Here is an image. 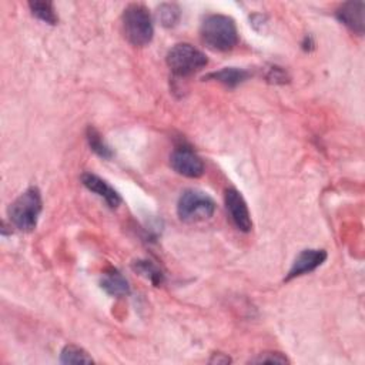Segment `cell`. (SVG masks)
I'll return each mask as SVG.
<instances>
[{"mask_svg": "<svg viewBox=\"0 0 365 365\" xmlns=\"http://www.w3.org/2000/svg\"><path fill=\"white\" fill-rule=\"evenodd\" d=\"M200 34L203 43L214 52H230L239 43L236 22L224 15L206 16L201 22Z\"/></svg>", "mask_w": 365, "mask_h": 365, "instance_id": "6da1fadb", "label": "cell"}, {"mask_svg": "<svg viewBox=\"0 0 365 365\" xmlns=\"http://www.w3.org/2000/svg\"><path fill=\"white\" fill-rule=\"evenodd\" d=\"M123 32L128 43L137 48L147 46L154 36L153 19L149 9L140 4L128 5L121 16Z\"/></svg>", "mask_w": 365, "mask_h": 365, "instance_id": "7a4b0ae2", "label": "cell"}, {"mask_svg": "<svg viewBox=\"0 0 365 365\" xmlns=\"http://www.w3.org/2000/svg\"><path fill=\"white\" fill-rule=\"evenodd\" d=\"M43 208L41 194L37 187H30L22 193L9 207V218L18 230L33 232Z\"/></svg>", "mask_w": 365, "mask_h": 365, "instance_id": "3957f363", "label": "cell"}, {"mask_svg": "<svg viewBox=\"0 0 365 365\" xmlns=\"http://www.w3.org/2000/svg\"><path fill=\"white\" fill-rule=\"evenodd\" d=\"M166 60L171 73L178 77L192 76L204 69L208 63L206 55L189 43H178L173 46Z\"/></svg>", "mask_w": 365, "mask_h": 365, "instance_id": "277c9868", "label": "cell"}, {"mask_svg": "<svg viewBox=\"0 0 365 365\" xmlns=\"http://www.w3.org/2000/svg\"><path fill=\"white\" fill-rule=\"evenodd\" d=\"M215 201L200 190H186L178 199L177 214L185 223H199L208 220L215 213Z\"/></svg>", "mask_w": 365, "mask_h": 365, "instance_id": "5b68a950", "label": "cell"}, {"mask_svg": "<svg viewBox=\"0 0 365 365\" xmlns=\"http://www.w3.org/2000/svg\"><path fill=\"white\" fill-rule=\"evenodd\" d=\"M171 168L189 178H199L204 173V163L201 157L189 146L175 147L170 156Z\"/></svg>", "mask_w": 365, "mask_h": 365, "instance_id": "8992f818", "label": "cell"}, {"mask_svg": "<svg viewBox=\"0 0 365 365\" xmlns=\"http://www.w3.org/2000/svg\"><path fill=\"white\" fill-rule=\"evenodd\" d=\"M224 203L232 221L239 230L243 233H250L253 228V221L247 203L241 193L236 189H227L224 193Z\"/></svg>", "mask_w": 365, "mask_h": 365, "instance_id": "52a82bcc", "label": "cell"}, {"mask_svg": "<svg viewBox=\"0 0 365 365\" xmlns=\"http://www.w3.org/2000/svg\"><path fill=\"white\" fill-rule=\"evenodd\" d=\"M327 260V253L324 250H304L301 251L297 258L294 260L286 281H291L297 277L305 276V274H310L312 271H315L319 265H323L324 261Z\"/></svg>", "mask_w": 365, "mask_h": 365, "instance_id": "ba28073f", "label": "cell"}, {"mask_svg": "<svg viewBox=\"0 0 365 365\" xmlns=\"http://www.w3.org/2000/svg\"><path fill=\"white\" fill-rule=\"evenodd\" d=\"M81 182L88 192L102 197L110 208H117L120 206V203H121L120 194L109 185L107 181H105L99 175L91 174V173H84L81 175Z\"/></svg>", "mask_w": 365, "mask_h": 365, "instance_id": "9c48e42d", "label": "cell"}, {"mask_svg": "<svg viewBox=\"0 0 365 365\" xmlns=\"http://www.w3.org/2000/svg\"><path fill=\"white\" fill-rule=\"evenodd\" d=\"M364 11H365V4L361 2V0H358V2H345L337 9L336 16L351 32L361 36L364 34V27H365Z\"/></svg>", "mask_w": 365, "mask_h": 365, "instance_id": "30bf717a", "label": "cell"}, {"mask_svg": "<svg viewBox=\"0 0 365 365\" xmlns=\"http://www.w3.org/2000/svg\"><path fill=\"white\" fill-rule=\"evenodd\" d=\"M100 287L112 297H124L130 293L128 281L126 280L123 274L116 268H110L109 271H106L103 274Z\"/></svg>", "mask_w": 365, "mask_h": 365, "instance_id": "8fae6325", "label": "cell"}, {"mask_svg": "<svg viewBox=\"0 0 365 365\" xmlns=\"http://www.w3.org/2000/svg\"><path fill=\"white\" fill-rule=\"evenodd\" d=\"M250 77V73L244 69H239V67H225L221 69L218 72H213L210 74H207L204 77V80H214L218 81L221 84H224L225 87H230L234 88L239 84L244 83L247 79Z\"/></svg>", "mask_w": 365, "mask_h": 365, "instance_id": "7c38bea8", "label": "cell"}, {"mask_svg": "<svg viewBox=\"0 0 365 365\" xmlns=\"http://www.w3.org/2000/svg\"><path fill=\"white\" fill-rule=\"evenodd\" d=\"M133 270L139 272L142 277L149 280L153 286L159 287L164 283V274L163 271L152 261L149 260H137L133 263Z\"/></svg>", "mask_w": 365, "mask_h": 365, "instance_id": "4fadbf2b", "label": "cell"}, {"mask_svg": "<svg viewBox=\"0 0 365 365\" xmlns=\"http://www.w3.org/2000/svg\"><path fill=\"white\" fill-rule=\"evenodd\" d=\"M86 139H87V143H88V147L93 150L99 157L102 159H112L113 157V152L112 149L106 145V142L103 140L102 134L95 128L88 126L87 127V131H86Z\"/></svg>", "mask_w": 365, "mask_h": 365, "instance_id": "5bb4252c", "label": "cell"}, {"mask_svg": "<svg viewBox=\"0 0 365 365\" xmlns=\"http://www.w3.org/2000/svg\"><path fill=\"white\" fill-rule=\"evenodd\" d=\"M29 9L34 18L48 25H58L59 18L52 2H30Z\"/></svg>", "mask_w": 365, "mask_h": 365, "instance_id": "9a60e30c", "label": "cell"}, {"mask_svg": "<svg viewBox=\"0 0 365 365\" xmlns=\"http://www.w3.org/2000/svg\"><path fill=\"white\" fill-rule=\"evenodd\" d=\"M181 11L175 4H163L157 8V20L163 27H174L180 22Z\"/></svg>", "mask_w": 365, "mask_h": 365, "instance_id": "2e32d148", "label": "cell"}, {"mask_svg": "<svg viewBox=\"0 0 365 365\" xmlns=\"http://www.w3.org/2000/svg\"><path fill=\"white\" fill-rule=\"evenodd\" d=\"M60 362L62 364H93L95 361L83 348L77 345H66L62 350Z\"/></svg>", "mask_w": 365, "mask_h": 365, "instance_id": "e0dca14e", "label": "cell"}, {"mask_svg": "<svg viewBox=\"0 0 365 365\" xmlns=\"http://www.w3.org/2000/svg\"><path fill=\"white\" fill-rule=\"evenodd\" d=\"M253 364H288L290 359L281 352H263L251 359Z\"/></svg>", "mask_w": 365, "mask_h": 365, "instance_id": "ac0fdd59", "label": "cell"}, {"mask_svg": "<svg viewBox=\"0 0 365 365\" xmlns=\"http://www.w3.org/2000/svg\"><path fill=\"white\" fill-rule=\"evenodd\" d=\"M265 79L268 83H272V84H286L290 80L287 72L277 66H272L268 69Z\"/></svg>", "mask_w": 365, "mask_h": 365, "instance_id": "d6986e66", "label": "cell"}, {"mask_svg": "<svg viewBox=\"0 0 365 365\" xmlns=\"http://www.w3.org/2000/svg\"><path fill=\"white\" fill-rule=\"evenodd\" d=\"M230 362H232V358L221 352L213 354V358L210 359V364H230Z\"/></svg>", "mask_w": 365, "mask_h": 365, "instance_id": "ffe728a7", "label": "cell"}, {"mask_svg": "<svg viewBox=\"0 0 365 365\" xmlns=\"http://www.w3.org/2000/svg\"><path fill=\"white\" fill-rule=\"evenodd\" d=\"M312 48H314V43H312L311 36H305V40H304V43H303V49H304L305 52H310Z\"/></svg>", "mask_w": 365, "mask_h": 365, "instance_id": "44dd1931", "label": "cell"}]
</instances>
